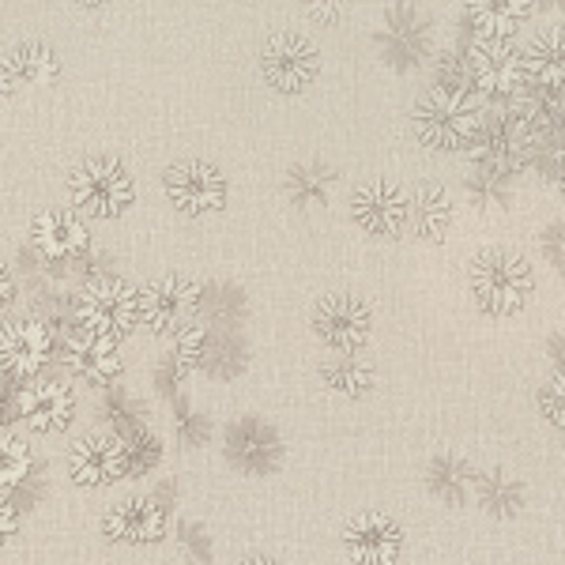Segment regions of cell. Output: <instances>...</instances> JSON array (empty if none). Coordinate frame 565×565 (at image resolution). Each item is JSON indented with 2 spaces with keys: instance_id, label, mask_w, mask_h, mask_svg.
<instances>
[{
  "instance_id": "obj_1",
  "label": "cell",
  "mask_w": 565,
  "mask_h": 565,
  "mask_svg": "<svg viewBox=\"0 0 565 565\" xmlns=\"http://www.w3.org/2000/svg\"><path fill=\"white\" fill-rule=\"evenodd\" d=\"M482 117L487 114H482L479 95L434 84L418 95L412 109V132L430 151H468V143L482 129Z\"/></svg>"
},
{
  "instance_id": "obj_2",
  "label": "cell",
  "mask_w": 565,
  "mask_h": 565,
  "mask_svg": "<svg viewBox=\"0 0 565 565\" xmlns=\"http://www.w3.org/2000/svg\"><path fill=\"white\" fill-rule=\"evenodd\" d=\"M468 287L482 313L513 317L532 302L535 271L527 257L513 249H482L468 268Z\"/></svg>"
},
{
  "instance_id": "obj_3",
  "label": "cell",
  "mask_w": 565,
  "mask_h": 565,
  "mask_svg": "<svg viewBox=\"0 0 565 565\" xmlns=\"http://www.w3.org/2000/svg\"><path fill=\"white\" fill-rule=\"evenodd\" d=\"M68 196L76 212L90 218H121L136 204V178L121 159H79L68 174Z\"/></svg>"
},
{
  "instance_id": "obj_4",
  "label": "cell",
  "mask_w": 565,
  "mask_h": 565,
  "mask_svg": "<svg viewBox=\"0 0 565 565\" xmlns=\"http://www.w3.org/2000/svg\"><path fill=\"white\" fill-rule=\"evenodd\" d=\"M434 42H437L434 20L418 4H412V0L392 4L385 20L377 23V31H373V45H377L381 61L396 72L423 68L434 53Z\"/></svg>"
},
{
  "instance_id": "obj_5",
  "label": "cell",
  "mask_w": 565,
  "mask_h": 565,
  "mask_svg": "<svg viewBox=\"0 0 565 565\" xmlns=\"http://www.w3.org/2000/svg\"><path fill=\"white\" fill-rule=\"evenodd\" d=\"M471 90L487 103H513L524 90L521 45L513 39H476L468 45Z\"/></svg>"
},
{
  "instance_id": "obj_6",
  "label": "cell",
  "mask_w": 565,
  "mask_h": 565,
  "mask_svg": "<svg viewBox=\"0 0 565 565\" xmlns=\"http://www.w3.org/2000/svg\"><path fill=\"white\" fill-rule=\"evenodd\" d=\"M76 317L90 332L125 340V335L140 324V290L117 276H98V279H90L84 287V295H79Z\"/></svg>"
},
{
  "instance_id": "obj_7",
  "label": "cell",
  "mask_w": 565,
  "mask_h": 565,
  "mask_svg": "<svg viewBox=\"0 0 565 565\" xmlns=\"http://www.w3.org/2000/svg\"><path fill=\"white\" fill-rule=\"evenodd\" d=\"M162 189H167V200L178 207L181 215H193V218L223 212L226 196H231L226 174L204 159L170 162L167 174H162Z\"/></svg>"
},
{
  "instance_id": "obj_8",
  "label": "cell",
  "mask_w": 565,
  "mask_h": 565,
  "mask_svg": "<svg viewBox=\"0 0 565 565\" xmlns=\"http://www.w3.org/2000/svg\"><path fill=\"white\" fill-rule=\"evenodd\" d=\"M260 76L279 95H302L321 76V53L317 45L295 31L271 34L260 50Z\"/></svg>"
},
{
  "instance_id": "obj_9",
  "label": "cell",
  "mask_w": 565,
  "mask_h": 565,
  "mask_svg": "<svg viewBox=\"0 0 565 565\" xmlns=\"http://www.w3.org/2000/svg\"><path fill=\"white\" fill-rule=\"evenodd\" d=\"M313 332L332 354H359L373 335V309L359 295H328L313 309Z\"/></svg>"
},
{
  "instance_id": "obj_10",
  "label": "cell",
  "mask_w": 565,
  "mask_h": 565,
  "mask_svg": "<svg viewBox=\"0 0 565 565\" xmlns=\"http://www.w3.org/2000/svg\"><path fill=\"white\" fill-rule=\"evenodd\" d=\"M125 471H129V445L121 434L90 430L68 452V479L84 490L114 487L125 479Z\"/></svg>"
},
{
  "instance_id": "obj_11",
  "label": "cell",
  "mask_w": 565,
  "mask_h": 565,
  "mask_svg": "<svg viewBox=\"0 0 565 565\" xmlns=\"http://www.w3.org/2000/svg\"><path fill=\"white\" fill-rule=\"evenodd\" d=\"M200 309V282L185 276H162L140 290V324L154 335L178 332Z\"/></svg>"
},
{
  "instance_id": "obj_12",
  "label": "cell",
  "mask_w": 565,
  "mask_h": 565,
  "mask_svg": "<svg viewBox=\"0 0 565 565\" xmlns=\"http://www.w3.org/2000/svg\"><path fill=\"white\" fill-rule=\"evenodd\" d=\"M53 359V332L39 317H12L0 324V373L8 377H39Z\"/></svg>"
},
{
  "instance_id": "obj_13",
  "label": "cell",
  "mask_w": 565,
  "mask_h": 565,
  "mask_svg": "<svg viewBox=\"0 0 565 565\" xmlns=\"http://www.w3.org/2000/svg\"><path fill=\"white\" fill-rule=\"evenodd\" d=\"M404 554V527L388 513H359L343 527V558L354 565H392Z\"/></svg>"
},
{
  "instance_id": "obj_14",
  "label": "cell",
  "mask_w": 565,
  "mask_h": 565,
  "mask_svg": "<svg viewBox=\"0 0 565 565\" xmlns=\"http://www.w3.org/2000/svg\"><path fill=\"white\" fill-rule=\"evenodd\" d=\"M65 366L72 377H79L90 388H106L121 377L125 362H121V343L114 335L90 332L79 324V332H72L65 340Z\"/></svg>"
},
{
  "instance_id": "obj_15",
  "label": "cell",
  "mask_w": 565,
  "mask_h": 565,
  "mask_svg": "<svg viewBox=\"0 0 565 565\" xmlns=\"http://www.w3.org/2000/svg\"><path fill=\"white\" fill-rule=\"evenodd\" d=\"M15 407H20L26 430L34 434H61L76 418V396L65 381L53 377H26V385L15 396Z\"/></svg>"
},
{
  "instance_id": "obj_16",
  "label": "cell",
  "mask_w": 565,
  "mask_h": 565,
  "mask_svg": "<svg viewBox=\"0 0 565 565\" xmlns=\"http://www.w3.org/2000/svg\"><path fill=\"white\" fill-rule=\"evenodd\" d=\"M351 218L373 238H396L407 226V193L392 181H366L351 193Z\"/></svg>"
},
{
  "instance_id": "obj_17",
  "label": "cell",
  "mask_w": 565,
  "mask_h": 565,
  "mask_svg": "<svg viewBox=\"0 0 565 565\" xmlns=\"http://www.w3.org/2000/svg\"><path fill=\"white\" fill-rule=\"evenodd\" d=\"M103 535L121 546H154L167 535V509L159 498H129L103 516Z\"/></svg>"
},
{
  "instance_id": "obj_18",
  "label": "cell",
  "mask_w": 565,
  "mask_h": 565,
  "mask_svg": "<svg viewBox=\"0 0 565 565\" xmlns=\"http://www.w3.org/2000/svg\"><path fill=\"white\" fill-rule=\"evenodd\" d=\"M31 242H34V253L42 260H53V264H68V260H79L87 257L90 249V231L84 226V218H76L72 212H42L34 218L31 226Z\"/></svg>"
},
{
  "instance_id": "obj_19",
  "label": "cell",
  "mask_w": 565,
  "mask_h": 565,
  "mask_svg": "<svg viewBox=\"0 0 565 565\" xmlns=\"http://www.w3.org/2000/svg\"><path fill=\"white\" fill-rule=\"evenodd\" d=\"M226 457H231L234 468L264 476V471H271L279 463L282 441L260 418H238V423L226 426Z\"/></svg>"
},
{
  "instance_id": "obj_20",
  "label": "cell",
  "mask_w": 565,
  "mask_h": 565,
  "mask_svg": "<svg viewBox=\"0 0 565 565\" xmlns=\"http://www.w3.org/2000/svg\"><path fill=\"white\" fill-rule=\"evenodd\" d=\"M452 215H457L452 212V196L437 181H423L407 196V226L423 242H445V234L452 231Z\"/></svg>"
},
{
  "instance_id": "obj_21",
  "label": "cell",
  "mask_w": 565,
  "mask_h": 565,
  "mask_svg": "<svg viewBox=\"0 0 565 565\" xmlns=\"http://www.w3.org/2000/svg\"><path fill=\"white\" fill-rule=\"evenodd\" d=\"M476 39H516L532 15V0H463Z\"/></svg>"
},
{
  "instance_id": "obj_22",
  "label": "cell",
  "mask_w": 565,
  "mask_h": 565,
  "mask_svg": "<svg viewBox=\"0 0 565 565\" xmlns=\"http://www.w3.org/2000/svg\"><path fill=\"white\" fill-rule=\"evenodd\" d=\"M524 87L535 90H562V31H543L521 50Z\"/></svg>"
},
{
  "instance_id": "obj_23",
  "label": "cell",
  "mask_w": 565,
  "mask_h": 565,
  "mask_svg": "<svg viewBox=\"0 0 565 565\" xmlns=\"http://www.w3.org/2000/svg\"><path fill=\"white\" fill-rule=\"evenodd\" d=\"M471 494H476L482 513L498 516V521H513V516L524 509V482L513 479L501 468L471 476Z\"/></svg>"
},
{
  "instance_id": "obj_24",
  "label": "cell",
  "mask_w": 565,
  "mask_h": 565,
  "mask_svg": "<svg viewBox=\"0 0 565 565\" xmlns=\"http://www.w3.org/2000/svg\"><path fill=\"white\" fill-rule=\"evenodd\" d=\"M4 65H8V72H12L15 84H26V87H50L53 79L61 76L57 53L39 39L15 42L12 50L4 53Z\"/></svg>"
},
{
  "instance_id": "obj_25",
  "label": "cell",
  "mask_w": 565,
  "mask_h": 565,
  "mask_svg": "<svg viewBox=\"0 0 565 565\" xmlns=\"http://www.w3.org/2000/svg\"><path fill=\"white\" fill-rule=\"evenodd\" d=\"M335 181H340L335 170L324 167V162H298V167H290L287 181H282V193L298 207H324L332 200Z\"/></svg>"
},
{
  "instance_id": "obj_26",
  "label": "cell",
  "mask_w": 565,
  "mask_h": 565,
  "mask_svg": "<svg viewBox=\"0 0 565 565\" xmlns=\"http://www.w3.org/2000/svg\"><path fill=\"white\" fill-rule=\"evenodd\" d=\"M321 377H324V385L343 399H362L377 385V373H373L370 362H362L359 354H332L321 366Z\"/></svg>"
},
{
  "instance_id": "obj_27",
  "label": "cell",
  "mask_w": 565,
  "mask_h": 565,
  "mask_svg": "<svg viewBox=\"0 0 565 565\" xmlns=\"http://www.w3.org/2000/svg\"><path fill=\"white\" fill-rule=\"evenodd\" d=\"M471 476L476 471L468 468V460L457 457V452H441V457L430 460L426 468V487H430L434 498L449 501V505H460L471 494Z\"/></svg>"
},
{
  "instance_id": "obj_28",
  "label": "cell",
  "mask_w": 565,
  "mask_h": 565,
  "mask_svg": "<svg viewBox=\"0 0 565 565\" xmlns=\"http://www.w3.org/2000/svg\"><path fill=\"white\" fill-rule=\"evenodd\" d=\"M31 468H34V460H31V449H26L23 437L0 434V490L23 487L26 476H31Z\"/></svg>"
},
{
  "instance_id": "obj_29",
  "label": "cell",
  "mask_w": 565,
  "mask_h": 565,
  "mask_svg": "<svg viewBox=\"0 0 565 565\" xmlns=\"http://www.w3.org/2000/svg\"><path fill=\"white\" fill-rule=\"evenodd\" d=\"M505 178H509V174H498V170L476 167V174H471V181H468V200L479 207V212H490V207H501V204H505V200H509Z\"/></svg>"
},
{
  "instance_id": "obj_30",
  "label": "cell",
  "mask_w": 565,
  "mask_h": 565,
  "mask_svg": "<svg viewBox=\"0 0 565 565\" xmlns=\"http://www.w3.org/2000/svg\"><path fill=\"white\" fill-rule=\"evenodd\" d=\"M207 351V332L204 328H196L193 321L178 328V343H174V359L181 370H193L200 359H204Z\"/></svg>"
},
{
  "instance_id": "obj_31",
  "label": "cell",
  "mask_w": 565,
  "mask_h": 565,
  "mask_svg": "<svg viewBox=\"0 0 565 565\" xmlns=\"http://www.w3.org/2000/svg\"><path fill=\"white\" fill-rule=\"evenodd\" d=\"M437 87L471 90V72H468V57H463V53H445V57H437ZM471 95H476V90H471Z\"/></svg>"
},
{
  "instance_id": "obj_32",
  "label": "cell",
  "mask_w": 565,
  "mask_h": 565,
  "mask_svg": "<svg viewBox=\"0 0 565 565\" xmlns=\"http://www.w3.org/2000/svg\"><path fill=\"white\" fill-rule=\"evenodd\" d=\"M540 412H543V418H551L554 430H562V423H565V415H562V373H554L551 385L540 388Z\"/></svg>"
},
{
  "instance_id": "obj_33",
  "label": "cell",
  "mask_w": 565,
  "mask_h": 565,
  "mask_svg": "<svg viewBox=\"0 0 565 565\" xmlns=\"http://www.w3.org/2000/svg\"><path fill=\"white\" fill-rule=\"evenodd\" d=\"M20 535V509L8 498V490H0V546H8Z\"/></svg>"
},
{
  "instance_id": "obj_34",
  "label": "cell",
  "mask_w": 565,
  "mask_h": 565,
  "mask_svg": "<svg viewBox=\"0 0 565 565\" xmlns=\"http://www.w3.org/2000/svg\"><path fill=\"white\" fill-rule=\"evenodd\" d=\"M306 15L321 26H332L343 15V0H306Z\"/></svg>"
},
{
  "instance_id": "obj_35",
  "label": "cell",
  "mask_w": 565,
  "mask_h": 565,
  "mask_svg": "<svg viewBox=\"0 0 565 565\" xmlns=\"http://www.w3.org/2000/svg\"><path fill=\"white\" fill-rule=\"evenodd\" d=\"M12 298H15V276L8 271V264L0 260V309L12 302Z\"/></svg>"
},
{
  "instance_id": "obj_36",
  "label": "cell",
  "mask_w": 565,
  "mask_h": 565,
  "mask_svg": "<svg viewBox=\"0 0 565 565\" xmlns=\"http://www.w3.org/2000/svg\"><path fill=\"white\" fill-rule=\"evenodd\" d=\"M546 257H554V264H562V223H554V238L546 234Z\"/></svg>"
},
{
  "instance_id": "obj_37",
  "label": "cell",
  "mask_w": 565,
  "mask_h": 565,
  "mask_svg": "<svg viewBox=\"0 0 565 565\" xmlns=\"http://www.w3.org/2000/svg\"><path fill=\"white\" fill-rule=\"evenodd\" d=\"M12 90H15V79H12V72H8L4 61H0V103H4Z\"/></svg>"
},
{
  "instance_id": "obj_38",
  "label": "cell",
  "mask_w": 565,
  "mask_h": 565,
  "mask_svg": "<svg viewBox=\"0 0 565 565\" xmlns=\"http://www.w3.org/2000/svg\"><path fill=\"white\" fill-rule=\"evenodd\" d=\"M76 4H84V8H106V4H114V0H76Z\"/></svg>"
},
{
  "instance_id": "obj_39",
  "label": "cell",
  "mask_w": 565,
  "mask_h": 565,
  "mask_svg": "<svg viewBox=\"0 0 565 565\" xmlns=\"http://www.w3.org/2000/svg\"><path fill=\"white\" fill-rule=\"evenodd\" d=\"M4 415H8V404H4V392H0V426H4Z\"/></svg>"
},
{
  "instance_id": "obj_40",
  "label": "cell",
  "mask_w": 565,
  "mask_h": 565,
  "mask_svg": "<svg viewBox=\"0 0 565 565\" xmlns=\"http://www.w3.org/2000/svg\"><path fill=\"white\" fill-rule=\"evenodd\" d=\"M532 4H558V0H532Z\"/></svg>"
}]
</instances>
